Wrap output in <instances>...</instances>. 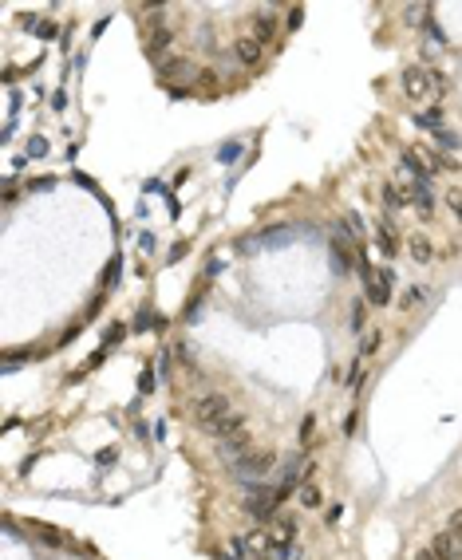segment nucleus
<instances>
[{"instance_id":"34","label":"nucleus","mask_w":462,"mask_h":560,"mask_svg":"<svg viewBox=\"0 0 462 560\" xmlns=\"http://www.w3.org/2000/svg\"><path fill=\"white\" fill-rule=\"evenodd\" d=\"M99 470H107V462H115V446H107V450H99Z\"/></svg>"},{"instance_id":"9","label":"nucleus","mask_w":462,"mask_h":560,"mask_svg":"<svg viewBox=\"0 0 462 560\" xmlns=\"http://www.w3.org/2000/svg\"><path fill=\"white\" fill-rule=\"evenodd\" d=\"M407 194V206L419 209V217H435V194H431V182H407L403 186Z\"/></svg>"},{"instance_id":"25","label":"nucleus","mask_w":462,"mask_h":560,"mask_svg":"<svg viewBox=\"0 0 462 560\" xmlns=\"http://www.w3.org/2000/svg\"><path fill=\"white\" fill-rule=\"evenodd\" d=\"M44 154H48V138H44V134H32V138H28V158H44Z\"/></svg>"},{"instance_id":"5","label":"nucleus","mask_w":462,"mask_h":560,"mask_svg":"<svg viewBox=\"0 0 462 560\" xmlns=\"http://www.w3.org/2000/svg\"><path fill=\"white\" fill-rule=\"evenodd\" d=\"M399 83H403V95L411 99V103H419V99H427V91L435 87V79H431V67H427V63H407L399 72Z\"/></svg>"},{"instance_id":"29","label":"nucleus","mask_w":462,"mask_h":560,"mask_svg":"<svg viewBox=\"0 0 462 560\" xmlns=\"http://www.w3.org/2000/svg\"><path fill=\"white\" fill-rule=\"evenodd\" d=\"M237 154H241V142H225L218 150V162H237Z\"/></svg>"},{"instance_id":"38","label":"nucleus","mask_w":462,"mask_h":560,"mask_svg":"<svg viewBox=\"0 0 462 560\" xmlns=\"http://www.w3.org/2000/svg\"><path fill=\"white\" fill-rule=\"evenodd\" d=\"M154 245H159V241H154L150 233H143V253H154Z\"/></svg>"},{"instance_id":"17","label":"nucleus","mask_w":462,"mask_h":560,"mask_svg":"<svg viewBox=\"0 0 462 560\" xmlns=\"http://www.w3.org/2000/svg\"><path fill=\"white\" fill-rule=\"evenodd\" d=\"M150 328H162L159 312H150V308H138V316H134L131 331H150Z\"/></svg>"},{"instance_id":"10","label":"nucleus","mask_w":462,"mask_h":560,"mask_svg":"<svg viewBox=\"0 0 462 560\" xmlns=\"http://www.w3.org/2000/svg\"><path fill=\"white\" fill-rule=\"evenodd\" d=\"M253 450V434H249V430H237V434H230V438H221L218 442V454L221 458H225V462H237V458H241V454H249Z\"/></svg>"},{"instance_id":"21","label":"nucleus","mask_w":462,"mask_h":560,"mask_svg":"<svg viewBox=\"0 0 462 560\" xmlns=\"http://www.w3.org/2000/svg\"><path fill=\"white\" fill-rule=\"evenodd\" d=\"M285 541H296V521L292 517L277 521V533H273V545H285Z\"/></svg>"},{"instance_id":"26","label":"nucleus","mask_w":462,"mask_h":560,"mask_svg":"<svg viewBox=\"0 0 462 560\" xmlns=\"http://www.w3.org/2000/svg\"><path fill=\"white\" fill-rule=\"evenodd\" d=\"M379 347H383V331H372V336H367V340L360 343V355L367 359V355H376Z\"/></svg>"},{"instance_id":"23","label":"nucleus","mask_w":462,"mask_h":560,"mask_svg":"<svg viewBox=\"0 0 462 560\" xmlns=\"http://www.w3.org/2000/svg\"><path fill=\"white\" fill-rule=\"evenodd\" d=\"M427 296V288H419V284H411V288H403V296H399V308H415L419 300Z\"/></svg>"},{"instance_id":"24","label":"nucleus","mask_w":462,"mask_h":560,"mask_svg":"<svg viewBox=\"0 0 462 560\" xmlns=\"http://www.w3.org/2000/svg\"><path fill=\"white\" fill-rule=\"evenodd\" d=\"M443 201H447V206H450V213H454V217L462 221V190H459V186H450L447 194H443Z\"/></svg>"},{"instance_id":"7","label":"nucleus","mask_w":462,"mask_h":560,"mask_svg":"<svg viewBox=\"0 0 462 560\" xmlns=\"http://www.w3.org/2000/svg\"><path fill=\"white\" fill-rule=\"evenodd\" d=\"M277 20H280V8H273V4L253 8V32H249V36H253L257 44H273V36H277Z\"/></svg>"},{"instance_id":"36","label":"nucleus","mask_w":462,"mask_h":560,"mask_svg":"<svg viewBox=\"0 0 462 560\" xmlns=\"http://www.w3.org/2000/svg\"><path fill=\"white\" fill-rule=\"evenodd\" d=\"M56 186V178H32V190H51Z\"/></svg>"},{"instance_id":"8","label":"nucleus","mask_w":462,"mask_h":560,"mask_svg":"<svg viewBox=\"0 0 462 560\" xmlns=\"http://www.w3.org/2000/svg\"><path fill=\"white\" fill-rule=\"evenodd\" d=\"M399 245H403V241H399V229H395V221H391V213H383V217L376 221V249L391 261V256L399 253Z\"/></svg>"},{"instance_id":"39","label":"nucleus","mask_w":462,"mask_h":560,"mask_svg":"<svg viewBox=\"0 0 462 560\" xmlns=\"http://www.w3.org/2000/svg\"><path fill=\"white\" fill-rule=\"evenodd\" d=\"M4 197H8V201L16 197V178H8V182H4Z\"/></svg>"},{"instance_id":"12","label":"nucleus","mask_w":462,"mask_h":560,"mask_svg":"<svg viewBox=\"0 0 462 560\" xmlns=\"http://www.w3.org/2000/svg\"><path fill=\"white\" fill-rule=\"evenodd\" d=\"M383 213H399V209H411L407 206V194H399V186L395 182H383Z\"/></svg>"},{"instance_id":"33","label":"nucleus","mask_w":462,"mask_h":560,"mask_svg":"<svg viewBox=\"0 0 462 560\" xmlns=\"http://www.w3.org/2000/svg\"><path fill=\"white\" fill-rule=\"evenodd\" d=\"M364 379H367V371H364V367H356L352 375H348V390H356L360 383H364Z\"/></svg>"},{"instance_id":"18","label":"nucleus","mask_w":462,"mask_h":560,"mask_svg":"<svg viewBox=\"0 0 462 560\" xmlns=\"http://www.w3.org/2000/svg\"><path fill=\"white\" fill-rule=\"evenodd\" d=\"M24 28H32V32H36L40 40H56V36H60V28H56V20H32V16H28V20H24Z\"/></svg>"},{"instance_id":"13","label":"nucleus","mask_w":462,"mask_h":560,"mask_svg":"<svg viewBox=\"0 0 462 560\" xmlns=\"http://www.w3.org/2000/svg\"><path fill=\"white\" fill-rule=\"evenodd\" d=\"M415 126H423V131L438 134V131H447V115H443V107H427L419 119H415Z\"/></svg>"},{"instance_id":"6","label":"nucleus","mask_w":462,"mask_h":560,"mask_svg":"<svg viewBox=\"0 0 462 560\" xmlns=\"http://www.w3.org/2000/svg\"><path fill=\"white\" fill-rule=\"evenodd\" d=\"M391 284H395V272L391 268H379V272H364V300L376 308L391 304Z\"/></svg>"},{"instance_id":"27","label":"nucleus","mask_w":462,"mask_h":560,"mask_svg":"<svg viewBox=\"0 0 462 560\" xmlns=\"http://www.w3.org/2000/svg\"><path fill=\"white\" fill-rule=\"evenodd\" d=\"M154 387H159V375H154V367H146L143 375H138V395H150Z\"/></svg>"},{"instance_id":"1","label":"nucleus","mask_w":462,"mask_h":560,"mask_svg":"<svg viewBox=\"0 0 462 560\" xmlns=\"http://www.w3.org/2000/svg\"><path fill=\"white\" fill-rule=\"evenodd\" d=\"M146 24H143V48H146V60H150V67L154 63L166 60V51H170L174 44V28L166 24V16H170V8H146Z\"/></svg>"},{"instance_id":"3","label":"nucleus","mask_w":462,"mask_h":560,"mask_svg":"<svg viewBox=\"0 0 462 560\" xmlns=\"http://www.w3.org/2000/svg\"><path fill=\"white\" fill-rule=\"evenodd\" d=\"M269 470H273V454L269 450H249L230 466V474L237 477L241 486H265Z\"/></svg>"},{"instance_id":"32","label":"nucleus","mask_w":462,"mask_h":560,"mask_svg":"<svg viewBox=\"0 0 462 560\" xmlns=\"http://www.w3.org/2000/svg\"><path fill=\"white\" fill-rule=\"evenodd\" d=\"M427 36L435 40V44H447V32H443V28H438L435 20H431V24H427Z\"/></svg>"},{"instance_id":"31","label":"nucleus","mask_w":462,"mask_h":560,"mask_svg":"<svg viewBox=\"0 0 462 560\" xmlns=\"http://www.w3.org/2000/svg\"><path fill=\"white\" fill-rule=\"evenodd\" d=\"M174 355H178V363H190V355H194V347L186 340H178V347H174Z\"/></svg>"},{"instance_id":"37","label":"nucleus","mask_w":462,"mask_h":560,"mask_svg":"<svg viewBox=\"0 0 462 560\" xmlns=\"http://www.w3.org/2000/svg\"><path fill=\"white\" fill-rule=\"evenodd\" d=\"M411 560H438V557H435V548L427 545V548H419V552H415V557H411Z\"/></svg>"},{"instance_id":"2","label":"nucleus","mask_w":462,"mask_h":560,"mask_svg":"<svg viewBox=\"0 0 462 560\" xmlns=\"http://www.w3.org/2000/svg\"><path fill=\"white\" fill-rule=\"evenodd\" d=\"M233 414H237V411H233V402L225 399V395H202V399L194 402V418L209 430V434H218Z\"/></svg>"},{"instance_id":"35","label":"nucleus","mask_w":462,"mask_h":560,"mask_svg":"<svg viewBox=\"0 0 462 560\" xmlns=\"http://www.w3.org/2000/svg\"><path fill=\"white\" fill-rule=\"evenodd\" d=\"M356 427H360V414H348V422H344V434H356Z\"/></svg>"},{"instance_id":"14","label":"nucleus","mask_w":462,"mask_h":560,"mask_svg":"<svg viewBox=\"0 0 462 560\" xmlns=\"http://www.w3.org/2000/svg\"><path fill=\"white\" fill-rule=\"evenodd\" d=\"M407 253H411V261H419V265H431V261H435V249H431L427 237H411V241H407Z\"/></svg>"},{"instance_id":"15","label":"nucleus","mask_w":462,"mask_h":560,"mask_svg":"<svg viewBox=\"0 0 462 560\" xmlns=\"http://www.w3.org/2000/svg\"><path fill=\"white\" fill-rule=\"evenodd\" d=\"M296 493H301V505H304V509H320V505H324V493H320V486L312 481V477H308V481H304Z\"/></svg>"},{"instance_id":"4","label":"nucleus","mask_w":462,"mask_h":560,"mask_svg":"<svg viewBox=\"0 0 462 560\" xmlns=\"http://www.w3.org/2000/svg\"><path fill=\"white\" fill-rule=\"evenodd\" d=\"M245 513L253 517V521H269L273 513L285 505V497H280L277 486H245Z\"/></svg>"},{"instance_id":"28","label":"nucleus","mask_w":462,"mask_h":560,"mask_svg":"<svg viewBox=\"0 0 462 560\" xmlns=\"http://www.w3.org/2000/svg\"><path fill=\"white\" fill-rule=\"evenodd\" d=\"M127 331H131V328H122V324H115V328H111L107 336H103V347H99V352H111V347H115V343H119L122 336H127Z\"/></svg>"},{"instance_id":"20","label":"nucleus","mask_w":462,"mask_h":560,"mask_svg":"<svg viewBox=\"0 0 462 560\" xmlns=\"http://www.w3.org/2000/svg\"><path fill=\"white\" fill-rule=\"evenodd\" d=\"M269 557H273V560H296V557H301V545H296V541L273 545V548H269Z\"/></svg>"},{"instance_id":"16","label":"nucleus","mask_w":462,"mask_h":560,"mask_svg":"<svg viewBox=\"0 0 462 560\" xmlns=\"http://www.w3.org/2000/svg\"><path fill=\"white\" fill-rule=\"evenodd\" d=\"M119 280H122V256H115L107 265V272H103V296H111L115 288H119Z\"/></svg>"},{"instance_id":"30","label":"nucleus","mask_w":462,"mask_h":560,"mask_svg":"<svg viewBox=\"0 0 462 560\" xmlns=\"http://www.w3.org/2000/svg\"><path fill=\"white\" fill-rule=\"evenodd\" d=\"M364 316H367V304H356V308H352V316H348V328L360 331V328H364Z\"/></svg>"},{"instance_id":"19","label":"nucleus","mask_w":462,"mask_h":560,"mask_svg":"<svg viewBox=\"0 0 462 560\" xmlns=\"http://www.w3.org/2000/svg\"><path fill=\"white\" fill-rule=\"evenodd\" d=\"M459 147H462V138H459L454 131H450V126H447V131H438V134H435V150H443V154H454Z\"/></svg>"},{"instance_id":"11","label":"nucleus","mask_w":462,"mask_h":560,"mask_svg":"<svg viewBox=\"0 0 462 560\" xmlns=\"http://www.w3.org/2000/svg\"><path fill=\"white\" fill-rule=\"evenodd\" d=\"M261 51H265V44H257L253 36H241L233 44V60L241 63V67H253V63L261 60Z\"/></svg>"},{"instance_id":"22","label":"nucleus","mask_w":462,"mask_h":560,"mask_svg":"<svg viewBox=\"0 0 462 560\" xmlns=\"http://www.w3.org/2000/svg\"><path fill=\"white\" fill-rule=\"evenodd\" d=\"M312 442H317V418H312V414H304V418H301V446L308 450Z\"/></svg>"}]
</instances>
